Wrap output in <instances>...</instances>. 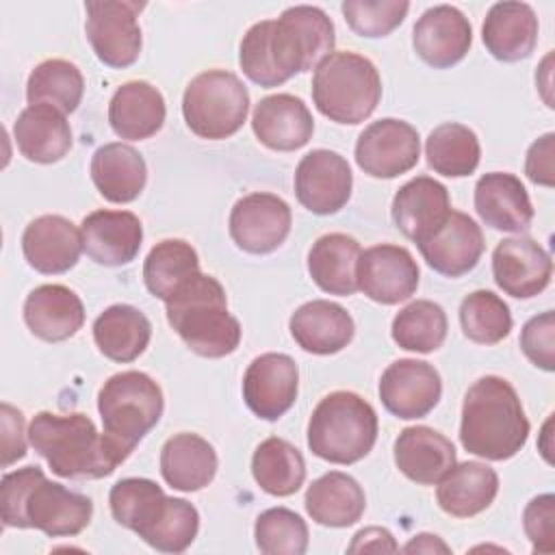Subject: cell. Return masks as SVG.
Here are the masks:
<instances>
[{
    "instance_id": "6da1fadb",
    "label": "cell",
    "mask_w": 555,
    "mask_h": 555,
    "mask_svg": "<svg viewBox=\"0 0 555 555\" xmlns=\"http://www.w3.org/2000/svg\"><path fill=\"white\" fill-rule=\"evenodd\" d=\"M336 43L334 24L319 7L295 4L278 20L256 22L241 39L243 74L260 87L284 85L295 74L317 67Z\"/></svg>"
},
{
    "instance_id": "7a4b0ae2",
    "label": "cell",
    "mask_w": 555,
    "mask_h": 555,
    "mask_svg": "<svg viewBox=\"0 0 555 555\" xmlns=\"http://www.w3.org/2000/svg\"><path fill=\"white\" fill-rule=\"evenodd\" d=\"M93 514L89 496L50 481L41 468L26 466L0 481V516L4 527L39 529L50 538L78 535Z\"/></svg>"
},
{
    "instance_id": "3957f363",
    "label": "cell",
    "mask_w": 555,
    "mask_h": 555,
    "mask_svg": "<svg viewBox=\"0 0 555 555\" xmlns=\"http://www.w3.org/2000/svg\"><path fill=\"white\" fill-rule=\"evenodd\" d=\"M529 438V421L514 386L499 377H479L464 395L460 442L483 460L514 457Z\"/></svg>"
},
{
    "instance_id": "277c9868",
    "label": "cell",
    "mask_w": 555,
    "mask_h": 555,
    "mask_svg": "<svg viewBox=\"0 0 555 555\" xmlns=\"http://www.w3.org/2000/svg\"><path fill=\"white\" fill-rule=\"evenodd\" d=\"M28 440L52 473L65 479L108 477L121 464L106 436L80 412L35 414L28 425Z\"/></svg>"
},
{
    "instance_id": "5b68a950",
    "label": "cell",
    "mask_w": 555,
    "mask_h": 555,
    "mask_svg": "<svg viewBox=\"0 0 555 555\" xmlns=\"http://www.w3.org/2000/svg\"><path fill=\"white\" fill-rule=\"evenodd\" d=\"M165 312L184 345L202 358L230 356L241 343V323L228 312L225 291L212 275H193L165 301Z\"/></svg>"
},
{
    "instance_id": "8992f818",
    "label": "cell",
    "mask_w": 555,
    "mask_h": 555,
    "mask_svg": "<svg viewBox=\"0 0 555 555\" xmlns=\"http://www.w3.org/2000/svg\"><path fill=\"white\" fill-rule=\"evenodd\" d=\"M377 440V414L356 392L325 395L308 421V449L332 464H356Z\"/></svg>"
},
{
    "instance_id": "52a82bcc",
    "label": "cell",
    "mask_w": 555,
    "mask_h": 555,
    "mask_svg": "<svg viewBox=\"0 0 555 555\" xmlns=\"http://www.w3.org/2000/svg\"><path fill=\"white\" fill-rule=\"evenodd\" d=\"M163 408V390L147 373L121 371L104 382L98 392V412L104 436L121 462L160 421Z\"/></svg>"
},
{
    "instance_id": "ba28073f",
    "label": "cell",
    "mask_w": 555,
    "mask_h": 555,
    "mask_svg": "<svg viewBox=\"0 0 555 555\" xmlns=\"http://www.w3.org/2000/svg\"><path fill=\"white\" fill-rule=\"evenodd\" d=\"M382 78L373 61L356 52L327 54L312 74V100L336 124H360L377 108Z\"/></svg>"
},
{
    "instance_id": "9c48e42d",
    "label": "cell",
    "mask_w": 555,
    "mask_h": 555,
    "mask_svg": "<svg viewBox=\"0 0 555 555\" xmlns=\"http://www.w3.org/2000/svg\"><path fill=\"white\" fill-rule=\"evenodd\" d=\"M249 111V93L241 78L225 69L197 74L184 89L182 115L199 139H228L241 130Z\"/></svg>"
},
{
    "instance_id": "30bf717a",
    "label": "cell",
    "mask_w": 555,
    "mask_h": 555,
    "mask_svg": "<svg viewBox=\"0 0 555 555\" xmlns=\"http://www.w3.org/2000/svg\"><path fill=\"white\" fill-rule=\"evenodd\" d=\"M143 7L126 0H91L85 4L87 39L104 65L121 69L139 59L143 39L137 15Z\"/></svg>"
},
{
    "instance_id": "8fae6325",
    "label": "cell",
    "mask_w": 555,
    "mask_h": 555,
    "mask_svg": "<svg viewBox=\"0 0 555 555\" xmlns=\"http://www.w3.org/2000/svg\"><path fill=\"white\" fill-rule=\"evenodd\" d=\"M421 156V139L412 124L384 117L369 124L356 141V163L371 178H397Z\"/></svg>"
},
{
    "instance_id": "7c38bea8",
    "label": "cell",
    "mask_w": 555,
    "mask_h": 555,
    "mask_svg": "<svg viewBox=\"0 0 555 555\" xmlns=\"http://www.w3.org/2000/svg\"><path fill=\"white\" fill-rule=\"evenodd\" d=\"M293 215L288 204L273 193L243 195L230 212V236L247 254H271L288 236Z\"/></svg>"
},
{
    "instance_id": "4fadbf2b",
    "label": "cell",
    "mask_w": 555,
    "mask_h": 555,
    "mask_svg": "<svg viewBox=\"0 0 555 555\" xmlns=\"http://www.w3.org/2000/svg\"><path fill=\"white\" fill-rule=\"evenodd\" d=\"M295 195L314 215H334L351 197L353 176L345 156L332 150L308 152L295 169Z\"/></svg>"
},
{
    "instance_id": "5bb4252c",
    "label": "cell",
    "mask_w": 555,
    "mask_h": 555,
    "mask_svg": "<svg viewBox=\"0 0 555 555\" xmlns=\"http://www.w3.org/2000/svg\"><path fill=\"white\" fill-rule=\"evenodd\" d=\"M358 288L373 301L395 306L410 299L418 288V264L401 245H373L360 254Z\"/></svg>"
},
{
    "instance_id": "9a60e30c",
    "label": "cell",
    "mask_w": 555,
    "mask_h": 555,
    "mask_svg": "<svg viewBox=\"0 0 555 555\" xmlns=\"http://www.w3.org/2000/svg\"><path fill=\"white\" fill-rule=\"evenodd\" d=\"M299 388V371L286 353H262L251 360L243 375V399L245 405L262 421H278L284 416Z\"/></svg>"
},
{
    "instance_id": "2e32d148",
    "label": "cell",
    "mask_w": 555,
    "mask_h": 555,
    "mask_svg": "<svg viewBox=\"0 0 555 555\" xmlns=\"http://www.w3.org/2000/svg\"><path fill=\"white\" fill-rule=\"evenodd\" d=\"M442 395L438 371L423 360L403 358L382 373L379 399L397 418L412 421L427 416Z\"/></svg>"
},
{
    "instance_id": "e0dca14e",
    "label": "cell",
    "mask_w": 555,
    "mask_h": 555,
    "mask_svg": "<svg viewBox=\"0 0 555 555\" xmlns=\"http://www.w3.org/2000/svg\"><path fill=\"white\" fill-rule=\"evenodd\" d=\"M492 275L496 286L516 299L542 293L553 275L548 251L531 236L503 238L492 251Z\"/></svg>"
},
{
    "instance_id": "ac0fdd59",
    "label": "cell",
    "mask_w": 555,
    "mask_h": 555,
    "mask_svg": "<svg viewBox=\"0 0 555 555\" xmlns=\"http://www.w3.org/2000/svg\"><path fill=\"white\" fill-rule=\"evenodd\" d=\"M473 43L468 17L451 4L427 9L412 28L414 52L431 67L447 69L460 63Z\"/></svg>"
},
{
    "instance_id": "d6986e66",
    "label": "cell",
    "mask_w": 555,
    "mask_h": 555,
    "mask_svg": "<svg viewBox=\"0 0 555 555\" xmlns=\"http://www.w3.org/2000/svg\"><path fill=\"white\" fill-rule=\"evenodd\" d=\"M481 228L468 215L451 210L442 225H438L425 241L418 243V251L425 262L440 275L460 278L473 271L483 254Z\"/></svg>"
},
{
    "instance_id": "ffe728a7",
    "label": "cell",
    "mask_w": 555,
    "mask_h": 555,
    "mask_svg": "<svg viewBox=\"0 0 555 555\" xmlns=\"http://www.w3.org/2000/svg\"><path fill=\"white\" fill-rule=\"evenodd\" d=\"M85 254L104 267H121L137 258L143 225L130 210H93L80 223Z\"/></svg>"
},
{
    "instance_id": "44dd1931",
    "label": "cell",
    "mask_w": 555,
    "mask_h": 555,
    "mask_svg": "<svg viewBox=\"0 0 555 555\" xmlns=\"http://www.w3.org/2000/svg\"><path fill=\"white\" fill-rule=\"evenodd\" d=\"M251 130L256 139L275 152H295L304 147L314 132V119L301 98L275 93L254 106Z\"/></svg>"
},
{
    "instance_id": "7402d4cb",
    "label": "cell",
    "mask_w": 555,
    "mask_h": 555,
    "mask_svg": "<svg viewBox=\"0 0 555 555\" xmlns=\"http://www.w3.org/2000/svg\"><path fill=\"white\" fill-rule=\"evenodd\" d=\"M22 251L35 271L46 275L65 273L80 258L82 234L61 215H41L26 225Z\"/></svg>"
},
{
    "instance_id": "603a6c76",
    "label": "cell",
    "mask_w": 555,
    "mask_h": 555,
    "mask_svg": "<svg viewBox=\"0 0 555 555\" xmlns=\"http://www.w3.org/2000/svg\"><path fill=\"white\" fill-rule=\"evenodd\" d=\"M451 210L447 186L429 176H416L395 193L390 215L401 234L418 245L444 223Z\"/></svg>"
},
{
    "instance_id": "cb8c5ba5",
    "label": "cell",
    "mask_w": 555,
    "mask_h": 555,
    "mask_svg": "<svg viewBox=\"0 0 555 555\" xmlns=\"http://www.w3.org/2000/svg\"><path fill=\"white\" fill-rule=\"evenodd\" d=\"M475 210L481 221L501 232H525L533 221L529 193L518 176L505 171L483 173L475 184Z\"/></svg>"
},
{
    "instance_id": "d4e9b609",
    "label": "cell",
    "mask_w": 555,
    "mask_h": 555,
    "mask_svg": "<svg viewBox=\"0 0 555 555\" xmlns=\"http://www.w3.org/2000/svg\"><path fill=\"white\" fill-rule=\"evenodd\" d=\"M288 330L304 351L330 356L343 351L351 343L356 325L340 304L312 299L291 314Z\"/></svg>"
},
{
    "instance_id": "484cf974",
    "label": "cell",
    "mask_w": 555,
    "mask_h": 555,
    "mask_svg": "<svg viewBox=\"0 0 555 555\" xmlns=\"http://www.w3.org/2000/svg\"><path fill=\"white\" fill-rule=\"evenodd\" d=\"M24 321L37 338L61 343L82 327L85 306L72 288L63 284H41L33 288L24 301Z\"/></svg>"
},
{
    "instance_id": "4316f807",
    "label": "cell",
    "mask_w": 555,
    "mask_h": 555,
    "mask_svg": "<svg viewBox=\"0 0 555 555\" xmlns=\"http://www.w3.org/2000/svg\"><path fill=\"white\" fill-rule=\"evenodd\" d=\"M395 464L410 481L434 486L455 464V447L427 425L405 427L395 440Z\"/></svg>"
},
{
    "instance_id": "83f0119b",
    "label": "cell",
    "mask_w": 555,
    "mask_h": 555,
    "mask_svg": "<svg viewBox=\"0 0 555 555\" xmlns=\"http://www.w3.org/2000/svg\"><path fill=\"white\" fill-rule=\"evenodd\" d=\"M486 50L503 63L527 59L538 41V17L527 2H496L481 26Z\"/></svg>"
},
{
    "instance_id": "f1b7e54d",
    "label": "cell",
    "mask_w": 555,
    "mask_h": 555,
    "mask_svg": "<svg viewBox=\"0 0 555 555\" xmlns=\"http://www.w3.org/2000/svg\"><path fill=\"white\" fill-rule=\"evenodd\" d=\"M165 115L163 93L145 80L124 82L108 102V124L117 137L128 141L154 137L163 128Z\"/></svg>"
},
{
    "instance_id": "f546056e",
    "label": "cell",
    "mask_w": 555,
    "mask_h": 555,
    "mask_svg": "<svg viewBox=\"0 0 555 555\" xmlns=\"http://www.w3.org/2000/svg\"><path fill=\"white\" fill-rule=\"evenodd\" d=\"M17 150L30 163H56L72 147V128L61 111L48 104H28L13 124Z\"/></svg>"
},
{
    "instance_id": "4dcf8cb0",
    "label": "cell",
    "mask_w": 555,
    "mask_h": 555,
    "mask_svg": "<svg viewBox=\"0 0 555 555\" xmlns=\"http://www.w3.org/2000/svg\"><path fill=\"white\" fill-rule=\"evenodd\" d=\"M499 492V475L481 462L453 464L438 481L436 501L455 518H470L488 509Z\"/></svg>"
},
{
    "instance_id": "1f68e13d",
    "label": "cell",
    "mask_w": 555,
    "mask_h": 555,
    "mask_svg": "<svg viewBox=\"0 0 555 555\" xmlns=\"http://www.w3.org/2000/svg\"><path fill=\"white\" fill-rule=\"evenodd\" d=\"M89 171L98 193L113 204L137 199L147 182V165L128 143H104L98 147Z\"/></svg>"
},
{
    "instance_id": "d6a6232c",
    "label": "cell",
    "mask_w": 555,
    "mask_h": 555,
    "mask_svg": "<svg viewBox=\"0 0 555 555\" xmlns=\"http://www.w3.org/2000/svg\"><path fill=\"white\" fill-rule=\"evenodd\" d=\"M217 453L208 440L197 434H176L160 449V475L173 490L197 492L217 475Z\"/></svg>"
},
{
    "instance_id": "836d02e7",
    "label": "cell",
    "mask_w": 555,
    "mask_h": 555,
    "mask_svg": "<svg viewBox=\"0 0 555 555\" xmlns=\"http://www.w3.org/2000/svg\"><path fill=\"white\" fill-rule=\"evenodd\" d=\"M360 243L343 232L319 236L308 251V273L312 282L330 295H353L358 291Z\"/></svg>"
},
{
    "instance_id": "e575fe53",
    "label": "cell",
    "mask_w": 555,
    "mask_h": 555,
    "mask_svg": "<svg viewBox=\"0 0 555 555\" xmlns=\"http://www.w3.org/2000/svg\"><path fill=\"white\" fill-rule=\"evenodd\" d=\"M304 505L317 525L340 529L362 518L366 496L351 475L330 470L308 486Z\"/></svg>"
},
{
    "instance_id": "d590c367",
    "label": "cell",
    "mask_w": 555,
    "mask_h": 555,
    "mask_svg": "<svg viewBox=\"0 0 555 555\" xmlns=\"http://www.w3.org/2000/svg\"><path fill=\"white\" fill-rule=\"evenodd\" d=\"M152 338L150 319L134 306H108L93 321V340L100 353L113 362L137 360Z\"/></svg>"
},
{
    "instance_id": "8d00e7d4",
    "label": "cell",
    "mask_w": 555,
    "mask_h": 555,
    "mask_svg": "<svg viewBox=\"0 0 555 555\" xmlns=\"http://www.w3.org/2000/svg\"><path fill=\"white\" fill-rule=\"evenodd\" d=\"M251 475L260 490L271 496L295 494L306 479V462L295 444L271 436L251 455Z\"/></svg>"
},
{
    "instance_id": "74e56055",
    "label": "cell",
    "mask_w": 555,
    "mask_h": 555,
    "mask_svg": "<svg viewBox=\"0 0 555 555\" xmlns=\"http://www.w3.org/2000/svg\"><path fill=\"white\" fill-rule=\"evenodd\" d=\"M199 273V258L191 243L182 238H165L156 243L145 262L143 280L147 291L167 301L180 286Z\"/></svg>"
},
{
    "instance_id": "f35d334b",
    "label": "cell",
    "mask_w": 555,
    "mask_h": 555,
    "mask_svg": "<svg viewBox=\"0 0 555 555\" xmlns=\"http://www.w3.org/2000/svg\"><path fill=\"white\" fill-rule=\"evenodd\" d=\"M427 165L447 178L470 176L481 158L477 134L457 121L436 126L425 141Z\"/></svg>"
},
{
    "instance_id": "ab89813d",
    "label": "cell",
    "mask_w": 555,
    "mask_h": 555,
    "mask_svg": "<svg viewBox=\"0 0 555 555\" xmlns=\"http://www.w3.org/2000/svg\"><path fill=\"white\" fill-rule=\"evenodd\" d=\"M85 93V78L80 69L65 59L41 61L28 76V104H48L63 115L74 113Z\"/></svg>"
},
{
    "instance_id": "60d3db41",
    "label": "cell",
    "mask_w": 555,
    "mask_h": 555,
    "mask_svg": "<svg viewBox=\"0 0 555 555\" xmlns=\"http://www.w3.org/2000/svg\"><path fill=\"white\" fill-rule=\"evenodd\" d=\"M390 334L405 351L431 353L442 347L447 338V314L440 304L416 299L395 314Z\"/></svg>"
},
{
    "instance_id": "b9f144b4",
    "label": "cell",
    "mask_w": 555,
    "mask_h": 555,
    "mask_svg": "<svg viewBox=\"0 0 555 555\" xmlns=\"http://www.w3.org/2000/svg\"><path fill=\"white\" fill-rule=\"evenodd\" d=\"M199 531V514L186 499L167 496L154 520L139 533V538L156 551L182 553Z\"/></svg>"
},
{
    "instance_id": "7bdbcfd3",
    "label": "cell",
    "mask_w": 555,
    "mask_h": 555,
    "mask_svg": "<svg viewBox=\"0 0 555 555\" xmlns=\"http://www.w3.org/2000/svg\"><path fill=\"white\" fill-rule=\"evenodd\" d=\"M165 499L163 488L145 477L119 479L108 492L113 518L137 535L152 522Z\"/></svg>"
},
{
    "instance_id": "ee69618b",
    "label": "cell",
    "mask_w": 555,
    "mask_h": 555,
    "mask_svg": "<svg viewBox=\"0 0 555 555\" xmlns=\"http://www.w3.org/2000/svg\"><path fill=\"white\" fill-rule=\"evenodd\" d=\"M460 323L468 340L496 345L512 332L509 306L492 291H475L460 304Z\"/></svg>"
},
{
    "instance_id": "f6af8a7d",
    "label": "cell",
    "mask_w": 555,
    "mask_h": 555,
    "mask_svg": "<svg viewBox=\"0 0 555 555\" xmlns=\"http://www.w3.org/2000/svg\"><path fill=\"white\" fill-rule=\"evenodd\" d=\"M254 538L260 553L304 555L308 551V525L288 507L264 509L254 525Z\"/></svg>"
},
{
    "instance_id": "bcb514c9",
    "label": "cell",
    "mask_w": 555,
    "mask_h": 555,
    "mask_svg": "<svg viewBox=\"0 0 555 555\" xmlns=\"http://www.w3.org/2000/svg\"><path fill=\"white\" fill-rule=\"evenodd\" d=\"M345 22L360 37H386L408 15L405 0H345L340 4Z\"/></svg>"
},
{
    "instance_id": "7dc6e473",
    "label": "cell",
    "mask_w": 555,
    "mask_h": 555,
    "mask_svg": "<svg viewBox=\"0 0 555 555\" xmlns=\"http://www.w3.org/2000/svg\"><path fill=\"white\" fill-rule=\"evenodd\" d=\"M520 349L531 364L542 371L555 369V314L546 310L531 317L520 332Z\"/></svg>"
},
{
    "instance_id": "c3c4849f",
    "label": "cell",
    "mask_w": 555,
    "mask_h": 555,
    "mask_svg": "<svg viewBox=\"0 0 555 555\" xmlns=\"http://www.w3.org/2000/svg\"><path fill=\"white\" fill-rule=\"evenodd\" d=\"M522 529L531 542L533 553L555 551V496L538 494L522 512Z\"/></svg>"
},
{
    "instance_id": "681fc988",
    "label": "cell",
    "mask_w": 555,
    "mask_h": 555,
    "mask_svg": "<svg viewBox=\"0 0 555 555\" xmlns=\"http://www.w3.org/2000/svg\"><path fill=\"white\" fill-rule=\"evenodd\" d=\"M2 468H9L13 462L26 455V431L24 414L11 403H2Z\"/></svg>"
},
{
    "instance_id": "f907efd6",
    "label": "cell",
    "mask_w": 555,
    "mask_h": 555,
    "mask_svg": "<svg viewBox=\"0 0 555 555\" xmlns=\"http://www.w3.org/2000/svg\"><path fill=\"white\" fill-rule=\"evenodd\" d=\"M553 145H555V134L546 132L538 141H533L527 150L525 158V173L533 184L542 186H553Z\"/></svg>"
},
{
    "instance_id": "816d5d0a",
    "label": "cell",
    "mask_w": 555,
    "mask_h": 555,
    "mask_svg": "<svg viewBox=\"0 0 555 555\" xmlns=\"http://www.w3.org/2000/svg\"><path fill=\"white\" fill-rule=\"evenodd\" d=\"M399 546L392 538V533L384 527H366L360 529L353 535V542L349 544V553H395Z\"/></svg>"
},
{
    "instance_id": "f5cc1de1",
    "label": "cell",
    "mask_w": 555,
    "mask_h": 555,
    "mask_svg": "<svg viewBox=\"0 0 555 555\" xmlns=\"http://www.w3.org/2000/svg\"><path fill=\"white\" fill-rule=\"evenodd\" d=\"M405 553H449V546L438 538V535H431V533H418L414 535L405 546H403Z\"/></svg>"
}]
</instances>
